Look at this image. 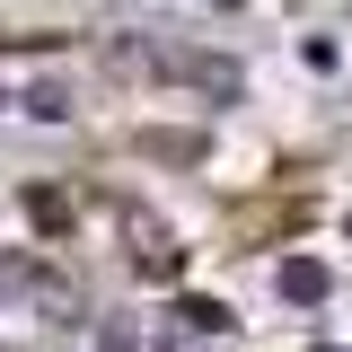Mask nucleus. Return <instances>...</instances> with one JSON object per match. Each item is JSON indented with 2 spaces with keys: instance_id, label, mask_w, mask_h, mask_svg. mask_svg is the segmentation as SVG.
<instances>
[{
  "instance_id": "1",
  "label": "nucleus",
  "mask_w": 352,
  "mask_h": 352,
  "mask_svg": "<svg viewBox=\"0 0 352 352\" xmlns=\"http://www.w3.org/2000/svg\"><path fill=\"white\" fill-rule=\"evenodd\" d=\"M229 335H238V317H229L220 300H176V326L159 335V344L168 352H212V344H229Z\"/></svg>"
},
{
  "instance_id": "2",
  "label": "nucleus",
  "mask_w": 352,
  "mask_h": 352,
  "mask_svg": "<svg viewBox=\"0 0 352 352\" xmlns=\"http://www.w3.org/2000/svg\"><path fill=\"white\" fill-rule=\"evenodd\" d=\"M273 291H282V300H326V264H317V256H291V264H282V273H273Z\"/></svg>"
},
{
  "instance_id": "3",
  "label": "nucleus",
  "mask_w": 352,
  "mask_h": 352,
  "mask_svg": "<svg viewBox=\"0 0 352 352\" xmlns=\"http://www.w3.org/2000/svg\"><path fill=\"white\" fill-rule=\"evenodd\" d=\"M132 264L168 282V273H176V264H185V256H176V247H168V238H159V229H132Z\"/></svg>"
},
{
  "instance_id": "4",
  "label": "nucleus",
  "mask_w": 352,
  "mask_h": 352,
  "mask_svg": "<svg viewBox=\"0 0 352 352\" xmlns=\"http://www.w3.org/2000/svg\"><path fill=\"white\" fill-rule=\"evenodd\" d=\"M27 106H36L44 124H62V115H71V97H62V88H53V80H44V88H36V97H27Z\"/></svg>"
},
{
  "instance_id": "5",
  "label": "nucleus",
  "mask_w": 352,
  "mask_h": 352,
  "mask_svg": "<svg viewBox=\"0 0 352 352\" xmlns=\"http://www.w3.org/2000/svg\"><path fill=\"white\" fill-rule=\"evenodd\" d=\"M18 291H27V264H18V256H0V300H18Z\"/></svg>"
},
{
  "instance_id": "6",
  "label": "nucleus",
  "mask_w": 352,
  "mask_h": 352,
  "mask_svg": "<svg viewBox=\"0 0 352 352\" xmlns=\"http://www.w3.org/2000/svg\"><path fill=\"white\" fill-rule=\"evenodd\" d=\"M317 352H335V344H317Z\"/></svg>"
}]
</instances>
